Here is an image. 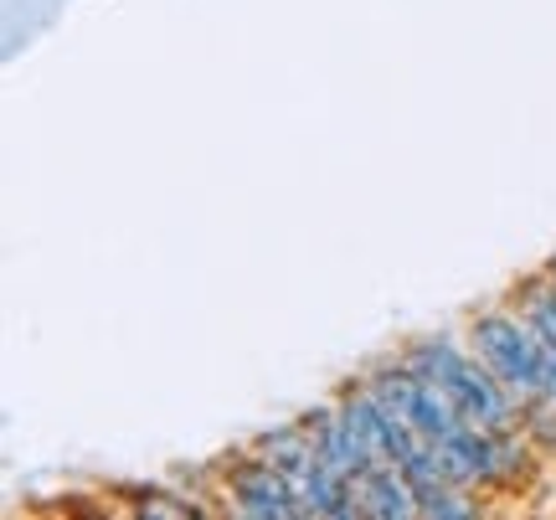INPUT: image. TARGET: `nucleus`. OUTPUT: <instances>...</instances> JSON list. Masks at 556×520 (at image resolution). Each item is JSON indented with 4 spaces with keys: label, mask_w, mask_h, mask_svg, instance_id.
<instances>
[{
    "label": "nucleus",
    "mask_w": 556,
    "mask_h": 520,
    "mask_svg": "<svg viewBox=\"0 0 556 520\" xmlns=\"http://www.w3.org/2000/svg\"><path fill=\"white\" fill-rule=\"evenodd\" d=\"M139 510H144V516H201V505H191V500H180L176 505V495H144V500H139Z\"/></svg>",
    "instance_id": "obj_9"
},
{
    "label": "nucleus",
    "mask_w": 556,
    "mask_h": 520,
    "mask_svg": "<svg viewBox=\"0 0 556 520\" xmlns=\"http://www.w3.org/2000/svg\"><path fill=\"white\" fill-rule=\"evenodd\" d=\"M366 386H371L392 413H402V418L413 422L428 443H448V439H458V433L469 428V418L454 407V397H448L433 377L413 371L402 356L387 360V366H377V371H366Z\"/></svg>",
    "instance_id": "obj_4"
},
{
    "label": "nucleus",
    "mask_w": 556,
    "mask_h": 520,
    "mask_svg": "<svg viewBox=\"0 0 556 520\" xmlns=\"http://www.w3.org/2000/svg\"><path fill=\"white\" fill-rule=\"evenodd\" d=\"M304 433L315 439V448H319V459L336 469L340 480H361L371 464H381L377 459V448L366 443V433H361L356 422L345 418V407L340 402H325V407H309L304 413Z\"/></svg>",
    "instance_id": "obj_6"
},
{
    "label": "nucleus",
    "mask_w": 556,
    "mask_h": 520,
    "mask_svg": "<svg viewBox=\"0 0 556 520\" xmlns=\"http://www.w3.org/2000/svg\"><path fill=\"white\" fill-rule=\"evenodd\" d=\"M258 454L274 464L283 480L294 484L304 516L315 520H351L356 516V495H351V480H340L330 464L319 459L315 439L304 433V422H283V428H268L258 439Z\"/></svg>",
    "instance_id": "obj_2"
},
{
    "label": "nucleus",
    "mask_w": 556,
    "mask_h": 520,
    "mask_svg": "<svg viewBox=\"0 0 556 520\" xmlns=\"http://www.w3.org/2000/svg\"><path fill=\"white\" fill-rule=\"evenodd\" d=\"M351 495H356V516H377V520L417 516V484L402 474L397 464H371L361 480H351Z\"/></svg>",
    "instance_id": "obj_7"
},
{
    "label": "nucleus",
    "mask_w": 556,
    "mask_h": 520,
    "mask_svg": "<svg viewBox=\"0 0 556 520\" xmlns=\"http://www.w3.org/2000/svg\"><path fill=\"white\" fill-rule=\"evenodd\" d=\"M546 279H552V289H556V258H552V263H546Z\"/></svg>",
    "instance_id": "obj_10"
},
{
    "label": "nucleus",
    "mask_w": 556,
    "mask_h": 520,
    "mask_svg": "<svg viewBox=\"0 0 556 520\" xmlns=\"http://www.w3.org/2000/svg\"><path fill=\"white\" fill-rule=\"evenodd\" d=\"M469 345H475V356L510 386V397H516L520 407L546 397V356H541V335L520 309H484V315H475V325H469Z\"/></svg>",
    "instance_id": "obj_3"
},
{
    "label": "nucleus",
    "mask_w": 556,
    "mask_h": 520,
    "mask_svg": "<svg viewBox=\"0 0 556 520\" xmlns=\"http://www.w3.org/2000/svg\"><path fill=\"white\" fill-rule=\"evenodd\" d=\"M402 360H407L413 371H422V377H433L475 428H516L520 402L510 397V386L475 356V345H458L454 335H417V341L402 351Z\"/></svg>",
    "instance_id": "obj_1"
},
{
    "label": "nucleus",
    "mask_w": 556,
    "mask_h": 520,
    "mask_svg": "<svg viewBox=\"0 0 556 520\" xmlns=\"http://www.w3.org/2000/svg\"><path fill=\"white\" fill-rule=\"evenodd\" d=\"M222 495H227V505H232L238 516H248V520H299L304 516L294 484L283 480L258 448H253V454H242L238 464H227Z\"/></svg>",
    "instance_id": "obj_5"
},
{
    "label": "nucleus",
    "mask_w": 556,
    "mask_h": 520,
    "mask_svg": "<svg viewBox=\"0 0 556 520\" xmlns=\"http://www.w3.org/2000/svg\"><path fill=\"white\" fill-rule=\"evenodd\" d=\"M417 516H428V520H469L475 516V500L464 495V484L433 480V484H417Z\"/></svg>",
    "instance_id": "obj_8"
}]
</instances>
